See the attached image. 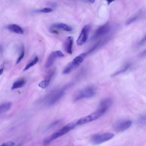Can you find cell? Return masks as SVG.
Returning <instances> with one entry per match:
<instances>
[{
  "label": "cell",
  "mask_w": 146,
  "mask_h": 146,
  "mask_svg": "<svg viewBox=\"0 0 146 146\" xmlns=\"http://www.w3.org/2000/svg\"><path fill=\"white\" fill-rule=\"evenodd\" d=\"M76 125V122H72L65 126L62 128L58 130L49 137L44 139V145H47L54 140L66 134L74 129Z\"/></svg>",
  "instance_id": "obj_1"
},
{
  "label": "cell",
  "mask_w": 146,
  "mask_h": 146,
  "mask_svg": "<svg viewBox=\"0 0 146 146\" xmlns=\"http://www.w3.org/2000/svg\"><path fill=\"white\" fill-rule=\"evenodd\" d=\"M108 110L107 109L98 108L94 112L86 117L82 118L76 122L77 125H82L94 121L104 115Z\"/></svg>",
  "instance_id": "obj_2"
},
{
  "label": "cell",
  "mask_w": 146,
  "mask_h": 146,
  "mask_svg": "<svg viewBox=\"0 0 146 146\" xmlns=\"http://www.w3.org/2000/svg\"><path fill=\"white\" fill-rule=\"evenodd\" d=\"M114 134L111 133H106L93 135L90 138L91 143L97 145L105 142L112 139Z\"/></svg>",
  "instance_id": "obj_3"
},
{
  "label": "cell",
  "mask_w": 146,
  "mask_h": 146,
  "mask_svg": "<svg viewBox=\"0 0 146 146\" xmlns=\"http://www.w3.org/2000/svg\"><path fill=\"white\" fill-rule=\"evenodd\" d=\"M95 94L93 89L88 87L77 92L74 95V99L75 101H77L83 98H91L94 96Z\"/></svg>",
  "instance_id": "obj_4"
},
{
  "label": "cell",
  "mask_w": 146,
  "mask_h": 146,
  "mask_svg": "<svg viewBox=\"0 0 146 146\" xmlns=\"http://www.w3.org/2000/svg\"><path fill=\"white\" fill-rule=\"evenodd\" d=\"M90 26L89 24L85 25L77 39L76 43L78 46H82L86 42L88 37Z\"/></svg>",
  "instance_id": "obj_5"
},
{
  "label": "cell",
  "mask_w": 146,
  "mask_h": 146,
  "mask_svg": "<svg viewBox=\"0 0 146 146\" xmlns=\"http://www.w3.org/2000/svg\"><path fill=\"white\" fill-rule=\"evenodd\" d=\"M64 56V54L60 50L52 52L46 61V68H49L53 64L56 59L63 58Z\"/></svg>",
  "instance_id": "obj_6"
},
{
  "label": "cell",
  "mask_w": 146,
  "mask_h": 146,
  "mask_svg": "<svg viewBox=\"0 0 146 146\" xmlns=\"http://www.w3.org/2000/svg\"><path fill=\"white\" fill-rule=\"evenodd\" d=\"M132 124V122L130 120L121 121L116 124L114 128L118 132H122L129 128Z\"/></svg>",
  "instance_id": "obj_7"
},
{
  "label": "cell",
  "mask_w": 146,
  "mask_h": 146,
  "mask_svg": "<svg viewBox=\"0 0 146 146\" xmlns=\"http://www.w3.org/2000/svg\"><path fill=\"white\" fill-rule=\"evenodd\" d=\"M74 42V38L72 36H68L66 38L64 44L65 50L67 53L72 54V47Z\"/></svg>",
  "instance_id": "obj_8"
},
{
  "label": "cell",
  "mask_w": 146,
  "mask_h": 146,
  "mask_svg": "<svg viewBox=\"0 0 146 146\" xmlns=\"http://www.w3.org/2000/svg\"><path fill=\"white\" fill-rule=\"evenodd\" d=\"M50 28L52 29H56L66 32H70L72 31L71 27L63 23L52 24L50 26Z\"/></svg>",
  "instance_id": "obj_9"
},
{
  "label": "cell",
  "mask_w": 146,
  "mask_h": 146,
  "mask_svg": "<svg viewBox=\"0 0 146 146\" xmlns=\"http://www.w3.org/2000/svg\"><path fill=\"white\" fill-rule=\"evenodd\" d=\"M109 25L108 22L100 26L96 30L95 34V36H98L107 34L109 30Z\"/></svg>",
  "instance_id": "obj_10"
},
{
  "label": "cell",
  "mask_w": 146,
  "mask_h": 146,
  "mask_svg": "<svg viewBox=\"0 0 146 146\" xmlns=\"http://www.w3.org/2000/svg\"><path fill=\"white\" fill-rule=\"evenodd\" d=\"M80 65V64L74 61L71 62L69 63L65 68L62 72V74H68L75 69L78 68Z\"/></svg>",
  "instance_id": "obj_11"
},
{
  "label": "cell",
  "mask_w": 146,
  "mask_h": 146,
  "mask_svg": "<svg viewBox=\"0 0 146 146\" xmlns=\"http://www.w3.org/2000/svg\"><path fill=\"white\" fill-rule=\"evenodd\" d=\"M112 99L110 98H106L103 99L99 104L98 108L108 109L112 104Z\"/></svg>",
  "instance_id": "obj_12"
},
{
  "label": "cell",
  "mask_w": 146,
  "mask_h": 146,
  "mask_svg": "<svg viewBox=\"0 0 146 146\" xmlns=\"http://www.w3.org/2000/svg\"><path fill=\"white\" fill-rule=\"evenodd\" d=\"M7 29L11 32L19 34H22L24 31L20 26L15 24H10L7 26Z\"/></svg>",
  "instance_id": "obj_13"
},
{
  "label": "cell",
  "mask_w": 146,
  "mask_h": 146,
  "mask_svg": "<svg viewBox=\"0 0 146 146\" xmlns=\"http://www.w3.org/2000/svg\"><path fill=\"white\" fill-rule=\"evenodd\" d=\"M65 92L63 91V92L61 91V92L57 93L50 100V102L48 103V105L51 106V105L56 104L62 98Z\"/></svg>",
  "instance_id": "obj_14"
},
{
  "label": "cell",
  "mask_w": 146,
  "mask_h": 146,
  "mask_svg": "<svg viewBox=\"0 0 146 146\" xmlns=\"http://www.w3.org/2000/svg\"><path fill=\"white\" fill-rule=\"evenodd\" d=\"M12 105L11 102H7L0 104V114L5 113L9 110Z\"/></svg>",
  "instance_id": "obj_15"
},
{
  "label": "cell",
  "mask_w": 146,
  "mask_h": 146,
  "mask_svg": "<svg viewBox=\"0 0 146 146\" xmlns=\"http://www.w3.org/2000/svg\"><path fill=\"white\" fill-rule=\"evenodd\" d=\"M25 81L24 80H21L16 81L14 83L12 86V90H14L16 89L21 88L25 85Z\"/></svg>",
  "instance_id": "obj_16"
},
{
  "label": "cell",
  "mask_w": 146,
  "mask_h": 146,
  "mask_svg": "<svg viewBox=\"0 0 146 146\" xmlns=\"http://www.w3.org/2000/svg\"><path fill=\"white\" fill-rule=\"evenodd\" d=\"M130 68V66L129 64H126L120 70L115 72L112 75V77H114L118 76L124 72H126Z\"/></svg>",
  "instance_id": "obj_17"
},
{
  "label": "cell",
  "mask_w": 146,
  "mask_h": 146,
  "mask_svg": "<svg viewBox=\"0 0 146 146\" xmlns=\"http://www.w3.org/2000/svg\"><path fill=\"white\" fill-rule=\"evenodd\" d=\"M86 55V53L81 54L78 56H76V58H75L73 60V61L80 64L82 63L84 61Z\"/></svg>",
  "instance_id": "obj_18"
},
{
  "label": "cell",
  "mask_w": 146,
  "mask_h": 146,
  "mask_svg": "<svg viewBox=\"0 0 146 146\" xmlns=\"http://www.w3.org/2000/svg\"><path fill=\"white\" fill-rule=\"evenodd\" d=\"M38 56H36L34 58V60L32 61L28 64L26 66V67L24 68V70L25 71L29 69V68L32 67L36 64L38 62Z\"/></svg>",
  "instance_id": "obj_19"
},
{
  "label": "cell",
  "mask_w": 146,
  "mask_h": 146,
  "mask_svg": "<svg viewBox=\"0 0 146 146\" xmlns=\"http://www.w3.org/2000/svg\"><path fill=\"white\" fill-rule=\"evenodd\" d=\"M52 11L53 9L51 8H46L43 9L36 10L34 12L36 13H48L51 12Z\"/></svg>",
  "instance_id": "obj_20"
},
{
  "label": "cell",
  "mask_w": 146,
  "mask_h": 146,
  "mask_svg": "<svg viewBox=\"0 0 146 146\" xmlns=\"http://www.w3.org/2000/svg\"><path fill=\"white\" fill-rule=\"evenodd\" d=\"M50 82V81L48 80L42 81L39 83L38 86L42 88H47L49 85Z\"/></svg>",
  "instance_id": "obj_21"
},
{
  "label": "cell",
  "mask_w": 146,
  "mask_h": 146,
  "mask_svg": "<svg viewBox=\"0 0 146 146\" xmlns=\"http://www.w3.org/2000/svg\"><path fill=\"white\" fill-rule=\"evenodd\" d=\"M15 144V143L13 142L9 141L2 144L0 146H14Z\"/></svg>",
  "instance_id": "obj_22"
},
{
  "label": "cell",
  "mask_w": 146,
  "mask_h": 146,
  "mask_svg": "<svg viewBox=\"0 0 146 146\" xmlns=\"http://www.w3.org/2000/svg\"><path fill=\"white\" fill-rule=\"evenodd\" d=\"M138 16H134L130 18V19L128 20L126 22V24L127 25H129V24L132 23L134 21L137 19Z\"/></svg>",
  "instance_id": "obj_23"
},
{
  "label": "cell",
  "mask_w": 146,
  "mask_h": 146,
  "mask_svg": "<svg viewBox=\"0 0 146 146\" xmlns=\"http://www.w3.org/2000/svg\"><path fill=\"white\" fill-rule=\"evenodd\" d=\"M24 54H25V52H24V50H23V51H22L21 55L20 56L19 58H18L16 62L17 64H19L21 61L22 59L24 57Z\"/></svg>",
  "instance_id": "obj_24"
},
{
  "label": "cell",
  "mask_w": 146,
  "mask_h": 146,
  "mask_svg": "<svg viewBox=\"0 0 146 146\" xmlns=\"http://www.w3.org/2000/svg\"><path fill=\"white\" fill-rule=\"evenodd\" d=\"M60 120H56V121H55L54 122L52 123L51 124H50L48 128V129L50 128H51L52 127H53L55 125H56V124H58V123L60 122Z\"/></svg>",
  "instance_id": "obj_25"
},
{
  "label": "cell",
  "mask_w": 146,
  "mask_h": 146,
  "mask_svg": "<svg viewBox=\"0 0 146 146\" xmlns=\"http://www.w3.org/2000/svg\"><path fill=\"white\" fill-rule=\"evenodd\" d=\"M50 32L52 33L56 34H58V32L56 30L52 29H50Z\"/></svg>",
  "instance_id": "obj_26"
},
{
  "label": "cell",
  "mask_w": 146,
  "mask_h": 146,
  "mask_svg": "<svg viewBox=\"0 0 146 146\" xmlns=\"http://www.w3.org/2000/svg\"><path fill=\"white\" fill-rule=\"evenodd\" d=\"M146 36H145L144 38H143V39L141 40V41L140 42V44H144L145 42H146Z\"/></svg>",
  "instance_id": "obj_27"
},
{
  "label": "cell",
  "mask_w": 146,
  "mask_h": 146,
  "mask_svg": "<svg viewBox=\"0 0 146 146\" xmlns=\"http://www.w3.org/2000/svg\"><path fill=\"white\" fill-rule=\"evenodd\" d=\"M88 2V3L90 4H92L94 2L95 0H88L86 1Z\"/></svg>",
  "instance_id": "obj_28"
},
{
  "label": "cell",
  "mask_w": 146,
  "mask_h": 146,
  "mask_svg": "<svg viewBox=\"0 0 146 146\" xmlns=\"http://www.w3.org/2000/svg\"><path fill=\"white\" fill-rule=\"evenodd\" d=\"M3 70H4L3 68L0 69V76H1L2 74H3Z\"/></svg>",
  "instance_id": "obj_29"
},
{
  "label": "cell",
  "mask_w": 146,
  "mask_h": 146,
  "mask_svg": "<svg viewBox=\"0 0 146 146\" xmlns=\"http://www.w3.org/2000/svg\"><path fill=\"white\" fill-rule=\"evenodd\" d=\"M114 1L112 0H110V1H108L107 2H108V5L110 4L112 2H113Z\"/></svg>",
  "instance_id": "obj_30"
}]
</instances>
